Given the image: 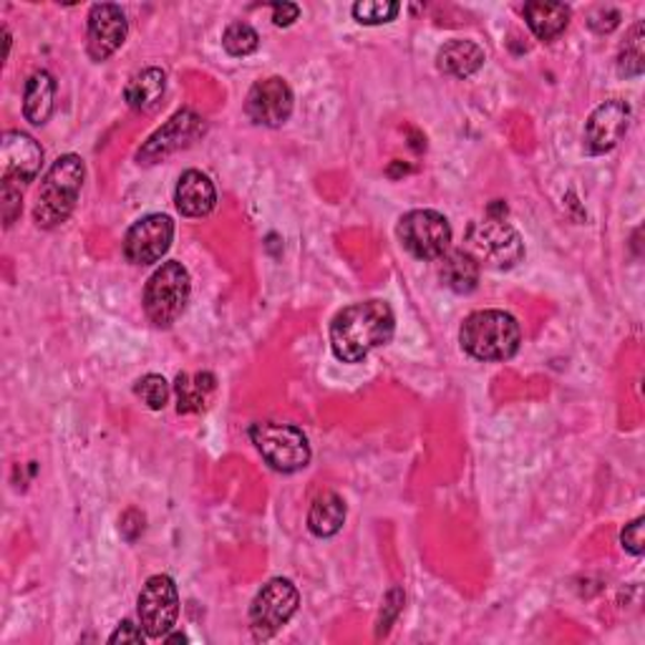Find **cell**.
<instances>
[{"mask_svg": "<svg viewBox=\"0 0 645 645\" xmlns=\"http://www.w3.org/2000/svg\"><path fill=\"white\" fill-rule=\"evenodd\" d=\"M394 310L386 300H366L348 306L330 322V348L344 364H358L371 350L394 338Z\"/></svg>", "mask_w": 645, "mask_h": 645, "instance_id": "cell-1", "label": "cell"}, {"mask_svg": "<svg viewBox=\"0 0 645 645\" xmlns=\"http://www.w3.org/2000/svg\"><path fill=\"white\" fill-rule=\"evenodd\" d=\"M83 177H87V167H83L81 157L63 155L53 161L36 197L33 217L38 227L53 230L69 220L76 202H79Z\"/></svg>", "mask_w": 645, "mask_h": 645, "instance_id": "cell-2", "label": "cell"}, {"mask_svg": "<svg viewBox=\"0 0 645 645\" xmlns=\"http://www.w3.org/2000/svg\"><path fill=\"white\" fill-rule=\"evenodd\" d=\"M459 344L477 360H507L519 350L522 328L505 310H477L464 318Z\"/></svg>", "mask_w": 645, "mask_h": 645, "instance_id": "cell-3", "label": "cell"}, {"mask_svg": "<svg viewBox=\"0 0 645 645\" xmlns=\"http://www.w3.org/2000/svg\"><path fill=\"white\" fill-rule=\"evenodd\" d=\"M192 292V280L182 262L169 260L151 275L145 288V312L159 328H169L182 316Z\"/></svg>", "mask_w": 645, "mask_h": 645, "instance_id": "cell-4", "label": "cell"}, {"mask_svg": "<svg viewBox=\"0 0 645 645\" xmlns=\"http://www.w3.org/2000/svg\"><path fill=\"white\" fill-rule=\"evenodd\" d=\"M250 439L260 457L270 464L275 472L292 474L308 467L310 444L308 436L292 424L260 421L250 429Z\"/></svg>", "mask_w": 645, "mask_h": 645, "instance_id": "cell-5", "label": "cell"}, {"mask_svg": "<svg viewBox=\"0 0 645 645\" xmlns=\"http://www.w3.org/2000/svg\"><path fill=\"white\" fill-rule=\"evenodd\" d=\"M467 250L477 262L495 270H509L525 258V245L515 227L502 217H489L484 222H474L467 232Z\"/></svg>", "mask_w": 645, "mask_h": 645, "instance_id": "cell-6", "label": "cell"}, {"mask_svg": "<svg viewBox=\"0 0 645 645\" xmlns=\"http://www.w3.org/2000/svg\"><path fill=\"white\" fill-rule=\"evenodd\" d=\"M398 240L414 258L439 260L452 245V225L436 210H411L398 220Z\"/></svg>", "mask_w": 645, "mask_h": 645, "instance_id": "cell-7", "label": "cell"}, {"mask_svg": "<svg viewBox=\"0 0 645 645\" xmlns=\"http://www.w3.org/2000/svg\"><path fill=\"white\" fill-rule=\"evenodd\" d=\"M300 593L286 577H275L255 595L250 605V631L258 641H268L296 615Z\"/></svg>", "mask_w": 645, "mask_h": 645, "instance_id": "cell-8", "label": "cell"}, {"mask_svg": "<svg viewBox=\"0 0 645 645\" xmlns=\"http://www.w3.org/2000/svg\"><path fill=\"white\" fill-rule=\"evenodd\" d=\"M139 625L147 633V638L159 641L175 628L179 618V593L177 585L169 575L149 577L147 585L141 587L139 603Z\"/></svg>", "mask_w": 645, "mask_h": 645, "instance_id": "cell-9", "label": "cell"}, {"mask_svg": "<svg viewBox=\"0 0 645 645\" xmlns=\"http://www.w3.org/2000/svg\"><path fill=\"white\" fill-rule=\"evenodd\" d=\"M205 129H207L205 119L192 109L177 111L165 127H159L155 135L145 141V147L139 149L137 159L141 165H157V161L167 159L169 155H175V151L192 145L195 139L205 135Z\"/></svg>", "mask_w": 645, "mask_h": 645, "instance_id": "cell-10", "label": "cell"}, {"mask_svg": "<svg viewBox=\"0 0 645 645\" xmlns=\"http://www.w3.org/2000/svg\"><path fill=\"white\" fill-rule=\"evenodd\" d=\"M175 237L169 215H147L129 227L125 235V258L135 265H155L165 258Z\"/></svg>", "mask_w": 645, "mask_h": 645, "instance_id": "cell-11", "label": "cell"}, {"mask_svg": "<svg viewBox=\"0 0 645 645\" xmlns=\"http://www.w3.org/2000/svg\"><path fill=\"white\" fill-rule=\"evenodd\" d=\"M129 23L127 16L119 6L99 3L89 13V33H87V51L93 61H107L109 56L117 53L127 41Z\"/></svg>", "mask_w": 645, "mask_h": 645, "instance_id": "cell-12", "label": "cell"}, {"mask_svg": "<svg viewBox=\"0 0 645 645\" xmlns=\"http://www.w3.org/2000/svg\"><path fill=\"white\" fill-rule=\"evenodd\" d=\"M41 165L43 149L31 135H26V131H6L3 139H0L3 179L16 185H28L41 172Z\"/></svg>", "mask_w": 645, "mask_h": 645, "instance_id": "cell-13", "label": "cell"}, {"mask_svg": "<svg viewBox=\"0 0 645 645\" xmlns=\"http://www.w3.org/2000/svg\"><path fill=\"white\" fill-rule=\"evenodd\" d=\"M631 127V107L621 99L605 101L597 107L585 125V149L591 155H605L618 147Z\"/></svg>", "mask_w": 645, "mask_h": 645, "instance_id": "cell-14", "label": "cell"}, {"mask_svg": "<svg viewBox=\"0 0 645 645\" xmlns=\"http://www.w3.org/2000/svg\"><path fill=\"white\" fill-rule=\"evenodd\" d=\"M248 117L260 127H280L286 125L292 113V91L278 76L258 81L245 101Z\"/></svg>", "mask_w": 645, "mask_h": 645, "instance_id": "cell-15", "label": "cell"}, {"mask_svg": "<svg viewBox=\"0 0 645 645\" xmlns=\"http://www.w3.org/2000/svg\"><path fill=\"white\" fill-rule=\"evenodd\" d=\"M175 205L185 217L210 215L217 205V192H215L212 179L199 172V169H187L177 182Z\"/></svg>", "mask_w": 645, "mask_h": 645, "instance_id": "cell-16", "label": "cell"}, {"mask_svg": "<svg viewBox=\"0 0 645 645\" xmlns=\"http://www.w3.org/2000/svg\"><path fill=\"white\" fill-rule=\"evenodd\" d=\"M482 265L469 250H447L439 258V278L449 290L467 296L479 282Z\"/></svg>", "mask_w": 645, "mask_h": 645, "instance_id": "cell-17", "label": "cell"}, {"mask_svg": "<svg viewBox=\"0 0 645 645\" xmlns=\"http://www.w3.org/2000/svg\"><path fill=\"white\" fill-rule=\"evenodd\" d=\"M487 56H484L482 46L474 41H449L447 46H441V51L436 53V66H439L441 73L454 76V79H469V76L477 73Z\"/></svg>", "mask_w": 645, "mask_h": 645, "instance_id": "cell-18", "label": "cell"}, {"mask_svg": "<svg viewBox=\"0 0 645 645\" xmlns=\"http://www.w3.org/2000/svg\"><path fill=\"white\" fill-rule=\"evenodd\" d=\"M56 99V81L49 71H36L26 81L23 91V113L33 127H43L53 113Z\"/></svg>", "mask_w": 645, "mask_h": 645, "instance_id": "cell-19", "label": "cell"}, {"mask_svg": "<svg viewBox=\"0 0 645 645\" xmlns=\"http://www.w3.org/2000/svg\"><path fill=\"white\" fill-rule=\"evenodd\" d=\"M525 18L529 31H533L539 41H555V38L565 31L570 23V8L565 3H545V0H535V3L525 6Z\"/></svg>", "mask_w": 645, "mask_h": 645, "instance_id": "cell-20", "label": "cell"}, {"mask_svg": "<svg viewBox=\"0 0 645 645\" xmlns=\"http://www.w3.org/2000/svg\"><path fill=\"white\" fill-rule=\"evenodd\" d=\"M217 388V378L207 371L199 374H179L175 381L177 394V411L179 414H197L202 411Z\"/></svg>", "mask_w": 645, "mask_h": 645, "instance_id": "cell-21", "label": "cell"}, {"mask_svg": "<svg viewBox=\"0 0 645 645\" xmlns=\"http://www.w3.org/2000/svg\"><path fill=\"white\" fill-rule=\"evenodd\" d=\"M167 91V73L161 69H145L131 76L125 89V99L135 111H151Z\"/></svg>", "mask_w": 645, "mask_h": 645, "instance_id": "cell-22", "label": "cell"}, {"mask_svg": "<svg viewBox=\"0 0 645 645\" xmlns=\"http://www.w3.org/2000/svg\"><path fill=\"white\" fill-rule=\"evenodd\" d=\"M346 525V502L336 492H322L310 505L308 529L316 537H334Z\"/></svg>", "mask_w": 645, "mask_h": 645, "instance_id": "cell-23", "label": "cell"}, {"mask_svg": "<svg viewBox=\"0 0 645 645\" xmlns=\"http://www.w3.org/2000/svg\"><path fill=\"white\" fill-rule=\"evenodd\" d=\"M645 31H643V21L635 23L631 28V33L625 36V43L621 46L618 53V71L621 76H641L645 69Z\"/></svg>", "mask_w": 645, "mask_h": 645, "instance_id": "cell-24", "label": "cell"}, {"mask_svg": "<svg viewBox=\"0 0 645 645\" xmlns=\"http://www.w3.org/2000/svg\"><path fill=\"white\" fill-rule=\"evenodd\" d=\"M222 46L230 56H250L258 51L260 36L250 23L237 21L227 26V31L222 33Z\"/></svg>", "mask_w": 645, "mask_h": 645, "instance_id": "cell-25", "label": "cell"}, {"mask_svg": "<svg viewBox=\"0 0 645 645\" xmlns=\"http://www.w3.org/2000/svg\"><path fill=\"white\" fill-rule=\"evenodd\" d=\"M398 11H401V6L394 0H360L354 6V18L364 26H381L391 23Z\"/></svg>", "mask_w": 645, "mask_h": 645, "instance_id": "cell-26", "label": "cell"}, {"mask_svg": "<svg viewBox=\"0 0 645 645\" xmlns=\"http://www.w3.org/2000/svg\"><path fill=\"white\" fill-rule=\"evenodd\" d=\"M135 391L151 411H161L169 401V384H167V378L159 374H149L145 378H139Z\"/></svg>", "mask_w": 645, "mask_h": 645, "instance_id": "cell-27", "label": "cell"}, {"mask_svg": "<svg viewBox=\"0 0 645 645\" xmlns=\"http://www.w3.org/2000/svg\"><path fill=\"white\" fill-rule=\"evenodd\" d=\"M0 207H3V222L6 227H11L18 217L23 212V195H21V185L8 182L3 179V192H0Z\"/></svg>", "mask_w": 645, "mask_h": 645, "instance_id": "cell-28", "label": "cell"}, {"mask_svg": "<svg viewBox=\"0 0 645 645\" xmlns=\"http://www.w3.org/2000/svg\"><path fill=\"white\" fill-rule=\"evenodd\" d=\"M643 525L645 519L638 517L633 519L631 525H625V529L621 533V545L628 549L631 555H643Z\"/></svg>", "mask_w": 645, "mask_h": 645, "instance_id": "cell-29", "label": "cell"}, {"mask_svg": "<svg viewBox=\"0 0 645 645\" xmlns=\"http://www.w3.org/2000/svg\"><path fill=\"white\" fill-rule=\"evenodd\" d=\"M147 638V633L141 631V625H135L131 621H125V623H119V628L111 633V638L109 643H145Z\"/></svg>", "mask_w": 645, "mask_h": 645, "instance_id": "cell-30", "label": "cell"}, {"mask_svg": "<svg viewBox=\"0 0 645 645\" xmlns=\"http://www.w3.org/2000/svg\"><path fill=\"white\" fill-rule=\"evenodd\" d=\"M300 8L296 3H272V23L278 28H288L298 21Z\"/></svg>", "mask_w": 645, "mask_h": 645, "instance_id": "cell-31", "label": "cell"}, {"mask_svg": "<svg viewBox=\"0 0 645 645\" xmlns=\"http://www.w3.org/2000/svg\"><path fill=\"white\" fill-rule=\"evenodd\" d=\"M165 641L167 643H187V635L185 633H175V635H165Z\"/></svg>", "mask_w": 645, "mask_h": 645, "instance_id": "cell-32", "label": "cell"}]
</instances>
